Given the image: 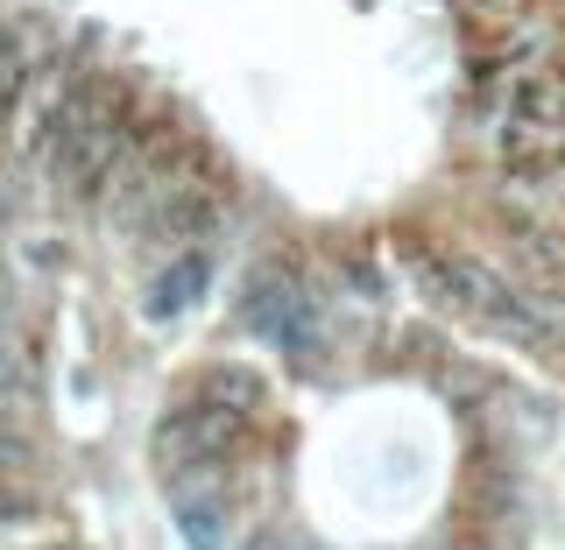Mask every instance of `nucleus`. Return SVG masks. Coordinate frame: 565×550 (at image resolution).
<instances>
[{"label":"nucleus","mask_w":565,"mask_h":550,"mask_svg":"<svg viewBox=\"0 0 565 550\" xmlns=\"http://www.w3.org/2000/svg\"><path fill=\"white\" fill-rule=\"evenodd\" d=\"M247 325L262 332L269 346L282 353H318V325H311V304H305V290L297 282H282V276H262L255 290H247Z\"/></svg>","instance_id":"1"},{"label":"nucleus","mask_w":565,"mask_h":550,"mask_svg":"<svg viewBox=\"0 0 565 550\" xmlns=\"http://www.w3.org/2000/svg\"><path fill=\"white\" fill-rule=\"evenodd\" d=\"M14 85H22V57H14V43H8V35H0V114H8Z\"/></svg>","instance_id":"4"},{"label":"nucleus","mask_w":565,"mask_h":550,"mask_svg":"<svg viewBox=\"0 0 565 550\" xmlns=\"http://www.w3.org/2000/svg\"><path fill=\"white\" fill-rule=\"evenodd\" d=\"M205 290V255H177V269L149 282V317H184V304Z\"/></svg>","instance_id":"2"},{"label":"nucleus","mask_w":565,"mask_h":550,"mask_svg":"<svg viewBox=\"0 0 565 550\" xmlns=\"http://www.w3.org/2000/svg\"><path fill=\"white\" fill-rule=\"evenodd\" d=\"M22 402H29V367H22V353L0 339V417H14Z\"/></svg>","instance_id":"3"}]
</instances>
